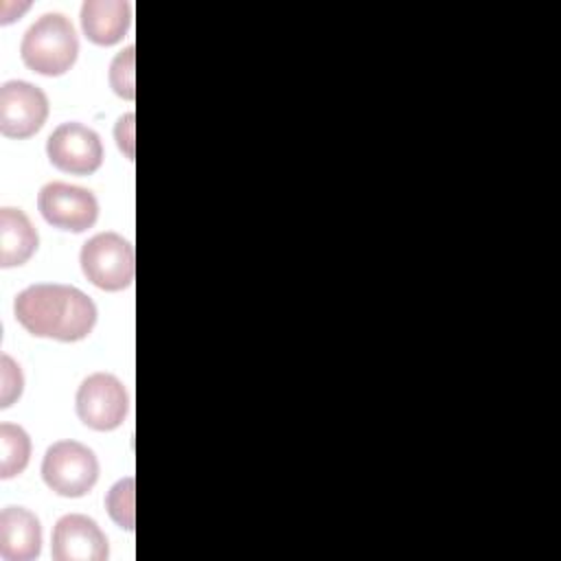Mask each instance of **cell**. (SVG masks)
I'll return each mask as SVG.
<instances>
[{
    "label": "cell",
    "mask_w": 561,
    "mask_h": 561,
    "mask_svg": "<svg viewBox=\"0 0 561 561\" xmlns=\"http://www.w3.org/2000/svg\"><path fill=\"white\" fill-rule=\"evenodd\" d=\"M18 322L35 337L79 342L96 324V305L72 285L37 283L22 289L13 302Z\"/></svg>",
    "instance_id": "1"
},
{
    "label": "cell",
    "mask_w": 561,
    "mask_h": 561,
    "mask_svg": "<svg viewBox=\"0 0 561 561\" xmlns=\"http://www.w3.org/2000/svg\"><path fill=\"white\" fill-rule=\"evenodd\" d=\"M22 61L39 75L59 77L72 68L79 55V39L72 22L59 13L39 15L20 44Z\"/></svg>",
    "instance_id": "2"
},
{
    "label": "cell",
    "mask_w": 561,
    "mask_h": 561,
    "mask_svg": "<svg viewBox=\"0 0 561 561\" xmlns=\"http://www.w3.org/2000/svg\"><path fill=\"white\" fill-rule=\"evenodd\" d=\"M85 278L105 291H121L131 285L136 261L131 243L118 232H99L90 237L79 252Z\"/></svg>",
    "instance_id": "3"
},
{
    "label": "cell",
    "mask_w": 561,
    "mask_h": 561,
    "mask_svg": "<svg viewBox=\"0 0 561 561\" xmlns=\"http://www.w3.org/2000/svg\"><path fill=\"white\" fill-rule=\"evenodd\" d=\"M42 478L57 495L81 497L99 480V460L79 440H57L44 454Z\"/></svg>",
    "instance_id": "4"
},
{
    "label": "cell",
    "mask_w": 561,
    "mask_h": 561,
    "mask_svg": "<svg viewBox=\"0 0 561 561\" xmlns=\"http://www.w3.org/2000/svg\"><path fill=\"white\" fill-rule=\"evenodd\" d=\"M75 408L83 425L96 432L116 430L129 410L127 390L112 373H92L77 390Z\"/></svg>",
    "instance_id": "5"
},
{
    "label": "cell",
    "mask_w": 561,
    "mask_h": 561,
    "mask_svg": "<svg viewBox=\"0 0 561 561\" xmlns=\"http://www.w3.org/2000/svg\"><path fill=\"white\" fill-rule=\"evenodd\" d=\"M37 208L42 217L61 230L83 232L99 217V202L92 191L66 182H48L39 188Z\"/></svg>",
    "instance_id": "6"
},
{
    "label": "cell",
    "mask_w": 561,
    "mask_h": 561,
    "mask_svg": "<svg viewBox=\"0 0 561 561\" xmlns=\"http://www.w3.org/2000/svg\"><path fill=\"white\" fill-rule=\"evenodd\" d=\"M46 153L59 171L88 175L94 173L103 162V142L94 129L70 121L53 129L46 140Z\"/></svg>",
    "instance_id": "7"
},
{
    "label": "cell",
    "mask_w": 561,
    "mask_h": 561,
    "mask_svg": "<svg viewBox=\"0 0 561 561\" xmlns=\"http://www.w3.org/2000/svg\"><path fill=\"white\" fill-rule=\"evenodd\" d=\"M48 118V99L42 88L13 79L0 85V131L9 138H28Z\"/></svg>",
    "instance_id": "8"
},
{
    "label": "cell",
    "mask_w": 561,
    "mask_h": 561,
    "mask_svg": "<svg viewBox=\"0 0 561 561\" xmlns=\"http://www.w3.org/2000/svg\"><path fill=\"white\" fill-rule=\"evenodd\" d=\"M50 554L55 561H105L107 537L101 526L81 513H68L53 528Z\"/></svg>",
    "instance_id": "9"
},
{
    "label": "cell",
    "mask_w": 561,
    "mask_h": 561,
    "mask_svg": "<svg viewBox=\"0 0 561 561\" xmlns=\"http://www.w3.org/2000/svg\"><path fill=\"white\" fill-rule=\"evenodd\" d=\"M42 550L39 519L22 506H7L0 513V557L7 561H31Z\"/></svg>",
    "instance_id": "10"
},
{
    "label": "cell",
    "mask_w": 561,
    "mask_h": 561,
    "mask_svg": "<svg viewBox=\"0 0 561 561\" xmlns=\"http://www.w3.org/2000/svg\"><path fill=\"white\" fill-rule=\"evenodd\" d=\"M131 22V9L125 0H85L81 4V28L99 46H112L123 39Z\"/></svg>",
    "instance_id": "11"
},
{
    "label": "cell",
    "mask_w": 561,
    "mask_h": 561,
    "mask_svg": "<svg viewBox=\"0 0 561 561\" xmlns=\"http://www.w3.org/2000/svg\"><path fill=\"white\" fill-rule=\"evenodd\" d=\"M37 230L24 210L0 208V265L13 267L26 263L37 250Z\"/></svg>",
    "instance_id": "12"
},
{
    "label": "cell",
    "mask_w": 561,
    "mask_h": 561,
    "mask_svg": "<svg viewBox=\"0 0 561 561\" xmlns=\"http://www.w3.org/2000/svg\"><path fill=\"white\" fill-rule=\"evenodd\" d=\"M31 458L28 434L13 423L0 425V478H13L22 473Z\"/></svg>",
    "instance_id": "13"
},
{
    "label": "cell",
    "mask_w": 561,
    "mask_h": 561,
    "mask_svg": "<svg viewBox=\"0 0 561 561\" xmlns=\"http://www.w3.org/2000/svg\"><path fill=\"white\" fill-rule=\"evenodd\" d=\"M134 495H136V480L134 476L121 478L105 495V508L110 517L125 530H134L136 526V511H134Z\"/></svg>",
    "instance_id": "14"
},
{
    "label": "cell",
    "mask_w": 561,
    "mask_h": 561,
    "mask_svg": "<svg viewBox=\"0 0 561 561\" xmlns=\"http://www.w3.org/2000/svg\"><path fill=\"white\" fill-rule=\"evenodd\" d=\"M134 59H136V48L134 44L125 46L121 53L110 64V85L112 90L131 101L136 96V81H134Z\"/></svg>",
    "instance_id": "15"
},
{
    "label": "cell",
    "mask_w": 561,
    "mask_h": 561,
    "mask_svg": "<svg viewBox=\"0 0 561 561\" xmlns=\"http://www.w3.org/2000/svg\"><path fill=\"white\" fill-rule=\"evenodd\" d=\"M24 388V377L20 366L7 353L0 355V408H9L20 399Z\"/></svg>",
    "instance_id": "16"
},
{
    "label": "cell",
    "mask_w": 561,
    "mask_h": 561,
    "mask_svg": "<svg viewBox=\"0 0 561 561\" xmlns=\"http://www.w3.org/2000/svg\"><path fill=\"white\" fill-rule=\"evenodd\" d=\"M134 121H136V116H134V112H127V114H123L118 121H116V125H114V138H116V145H118V149L125 153V158L127 160H134Z\"/></svg>",
    "instance_id": "17"
}]
</instances>
